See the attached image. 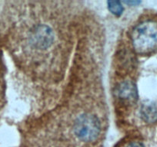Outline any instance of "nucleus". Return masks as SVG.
Segmentation results:
<instances>
[{
    "label": "nucleus",
    "mask_w": 157,
    "mask_h": 147,
    "mask_svg": "<svg viewBox=\"0 0 157 147\" xmlns=\"http://www.w3.org/2000/svg\"><path fill=\"white\" fill-rule=\"evenodd\" d=\"M116 94L121 100L128 102H134L137 100L138 93L135 84L130 81H126L117 86Z\"/></svg>",
    "instance_id": "nucleus-4"
},
{
    "label": "nucleus",
    "mask_w": 157,
    "mask_h": 147,
    "mask_svg": "<svg viewBox=\"0 0 157 147\" xmlns=\"http://www.w3.org/2000/svg\"><path fill=\"white\" fill-rule=\"evenodd\" d=\"M140 114L143 120L148 124L157 122V103L152 101L143 103L140 109Z\"/></svg>",
    "instance_id": "nucleus-5"
},
{
    "label": "nucleus",
    "mask_w": 157,
    "mask_h": 147,
    "mask_svg": "<svg viewBox=\"0 0 157 147\" xmlns=\"http://www.w3.org/2000/svg\"><path fill=\"white\" fill-rule=\"evenodd\" d=\"M100 123L95 115L86 113L78 117L75 122L74 131L78 139L84 142L96 140L100 133Z\"/></svg>",
    "instance_id": "nucleus-2"
},
{
    "label": "nucleus",
    "mask_w": 157,
    "mask_h": 147,
    "mask_svg": "<svg viewBox=\"0 0 157 147\" xmlns=\"http://www.w3.org/2000/svg\"><path fill=\"white\" fill-rule=\"evenodd\" d=\"M132 45L139 54L146 55L157 50V22L146 21L137 25L131 34Z\"/></svg>",
    "instance_id": "nucleus-1"
},
{
    "label": "nucleus",
    "mask_w": 157,
    "mask_h": 147,
    "mask_svg": "<svg viewBox=\"0 0 157 147\" xmlns=\"http://www.w3.org/2000/svg\"><path fill=\"white\" fill-rule=\"evenodd\" d=\"M109 10L116 16H120L123 12V7L120 2L117 1H110L108 2Z\"/></svg>",
    "instance_id": "nucleus-6"
},
{
    "label": "nucleus",
    "mask_w": 157,
    "mask_h": 147,
    "mask_svg": "<svg viewBox=\"0 0 157 147\" xmlns=\"http://www.w3.org/2000/svg\"><path fill=\"white\" fill-rule=\"evenodd\" d=\"M126 147H145L142 143L139 142H132L126 145Z\"/></svg>",
    "instance_id": "nucleus-7"
},
{
    "label": "nucleus",
    "mask_w": 157,
    "mask_h": 147,
    "mask_svg": "<svg viewBox=\"0 0 157 147\" xmlns=\"http://www.w3.org/2000/svg\"><path fill=\"white\" fill-rule=\"evenodd\" d=\"M32 41L36 47L47 48L52 44L53 34L50 28L46 25H39L35 28L32 34Z\"/></svg>",
    "instance_id": "nucleus-3"
}]
</instances>
